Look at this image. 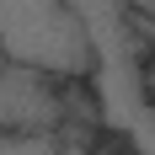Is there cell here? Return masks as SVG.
Returning a JSON list of instances; mask_svg holds the SVG:
<instances>
[{"instance_id":"obj_2","label":"cell","mask_w":155,"mask_h":155,"mask_svg":"<svg viewBox=\"0 0 155 155\" xmlns=\"http://www.w3.org/2000/svg\"><path fill=\"white\" fill-rule=\"evenodd\" d=\"M64 118V102L54 96L48 75L0 64V128L5 134H54Z\"/></svg>"},{"instance_id":"obj_4","label":"cell","mask_w":155,"mask_h":155,"mask_svg":"<svg viewBox=\"0 0 155 155\" xmlns=\"http://www.w3.org/2000/svg\"><path fill=\"white\" fill-rule=\"evenodd\" d=\"M0 134H5V128H0Z\"/></svg>"},{"instance_id":"obj_3","label":"cell","mask_w":155,"mask_h":155,"mask_svg":"<svg viewBox=\"0 0 155 155\" xmlns=\"http://www.w3.org/2000/svg\"><path fill=\"white\" fill-rule=\"evenodd\" d=\"M54 134H0V155H54Z\"/></svg>"},{"instance_id":"obj_1","label":"cell","mask_w":155,"mask_h":155,"mask_svg":"<svg viewBox=\"0 0 155 155\" xmlns=\"http://www.w3.org/2000/svg\"><path fill=\"white\" fill-rule=\"evenodd\" d=\"M0 64L80 80L96 70V54L70 0H0Z\"/></svg>"}]
</instances>
